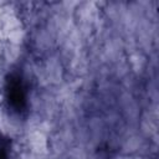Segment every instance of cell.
<instances>
[{"label":"cell","instance_id":"1","mask_svg":"<svg viewBox=\"0 0 159 159\" xmlns=\"http://www.w3.org/2000/svg\"><path fill=\"white\" fill-rule=\"evenodd\" d=\"M5 97H6V102L9 104V108H11L14 112L21 113L26 109L27 92H26L24 80L19 73L12 72L6 77Z\"/></svg>","mask_w":159,"mask_h":159},{"label":"cell","instance_id":"2","mask_svg":"<svg viewBox=\"0 0 159 159\" xmlns=\"http://www.w3.org/2000/svg\"><path fill=\"white\" fill-rule=\"evenodd\" d=\"M11 150V142L9 138L0 135V159H9Z\"/></svg>","mask_w":159,"mask_h":159}]
</instances>
